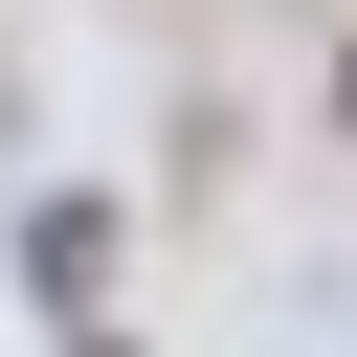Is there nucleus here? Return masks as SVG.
Instances as JSON below:
<instances>
[{
    "mask_svg": "<svg viewBox=\"0 0 357 357\" xmlns=\"http://www.w3.org/2000/svg\"><path fill=\"white\" fill-rule=\"evenodd\" d=\"M22 268H45L67 312H89V290H112V201H45V223H22Z\"/></svg>",
    "mask_w": 357,
    "mask_h": 357,
    "instance_id": "nucleus-1",
    "label": "nucleus"
},
{
    "mask_svg": "<svg viewBox=\"0 0 357 357\" xmlns=\"http://www.w3.org/2000/svg\"><path fill=\"white\" fill-rule=\"evenodd\" d=\"M67 357H112V335H67Z\"/></svg>",
    "mask_w": 357,
    "mask_h": 357,
    "instance_id": "nucleus-2",
    "label": "nucleus"
}]
</instances>
